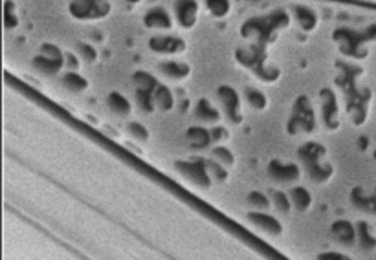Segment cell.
I'll use <instances>...</instances> for the list:
<instances>
[{"label": "cell", "instance_id": "6da1fadb", "mask_svg": "<svg viewBox=\"0 0 376 260\" xmlns=\"http://www.w3.org/2000/svg\"><path fill=\"white\" fill-rule=\"evenodd\" d=\"M250 220L253 222L259 229H264V231L270 233V235H277V233H281V226L277 224L275 218H272V216L262 215V213H251Z\"/></svg>", "mask_w": 376, "mask_h": 260}, {"label": "cell", "instance_id": "7a4b0ae2", "mask_svg": "<svg viewBox=\"0 0 376 260\" xmlns=\"http://www.w3.org/2000/svg\"><path fill=\"white\" fill-rule=\"evenodd\" d=\"M178 165H180L184 174H188L194 183H198V185H207L209 183L207 181V172H205V169L202 165L196 163H178Z\"/></svg>", "mask_w": 376, "mask_h": 260}, {"label": "cell", "instance_id": "3957f363", "mask_svg": "<svg viewBox=\"0 0 376 260\" xmlns=\"http://www.w3.org/2000/svg\"><path fill=\"white\" fill-rule=\"evenodd\" d=\"M109 107L118 116H129V112H131V105L127 103L125 97L118 96V94H112L109 97Z\"/></svg>", "mask_w": 376, "mask_h": 260}, {"label": "cell", "instance_id": "277c9868", "mask_svg": "<svg viewBox=\"0 0 376 260\" xmlns=\"http://www.w3.org/2000/svg\"><path fill=\"white\" fill-rule=\"evenodd\" d=\"M188 136L194 147H205L211 139L209 132H207L205 129H202V127H193V129L188 132Z\"/></svg>", "mask_w": 376, "mask_h": 260}, {"label": "cell", "instance_id": "5b68a950", "mask_svg": "<svg viewBox=\"0 0 376 260\" xmlns=\"http://www.w3.org/2000/svg\"><path fill=\"white\" fill-rule=\"evenodd\" d=\"M292 204L296 205L297 209H307L308 205H310V194H308L303 187H297V189H294L292 191Z\"/></svg>", "mask_w": 376, "mask_h": 260}, {"label": "cell", "instance_id": "8992f818", "mask_svg": "<svg viewBox=\"0 0 376 260\" xmlns=\"http://www.w3.org/2000/svg\"><path fill=\"white\" fill-rule=\"evenodd\" d=\"M196 116H198L200 119H205V121H217V119H218V112L211 107L207 101L200 103L198 110H196Z\"/></svg>", "mask_w": 376, "mask_h": 260}, {"label": "cell", "instance_id": "52a82bcc", "mask_svg": "<svg viewBox=\"0 0 376 260\" xmlns=\"http://www.w3.org/2000/svg\"><path fill=\"white\" fill-rule=\"evenodd\" d=\"M213 158L217 159L218 165H226V167H229V165L233 163V156H231V152L224 147L215 148V150H213Z\"/></svg>", "mask_w": 376, "mask_h": 260}, {"label": "cell", "instance_id": "ba28073f", "mask_svg": "<svg viewBox=\"0 0 376 260\" xmlns=\"http://www.w3.org/2000/svg\"><path fill=\"white\" fill-rule=\"evenodd\" d=\"M129 132H131L132 136L136 137V139H140V141H145L149 137V132L145 127H142L140 123H131L129 125Z\"/></svg>", "mask_w": 376, "mask_h": 260}, {"label": "cell", "instance_id": "9c48e42d", "mask_svg": "<svg viewBox=\"0 0 376 260\" xmlns=\"http://www.w3.org/2000/svg\"><path fill=\"white\" fill-rule=\"evenodd\" d=\"M250 205L255 209H266L268 207V200L262 196L261 192H251L250 194Z\"/></svg>", "mask_w": 376, "mask_h": 260}, {"label": "cell", "instance_id": "30bf717a", "mask_svg": "<svg viewBox=\"0 0 376 260\" xmlns=\"http://www.w3.org/2000/svg\"><path fill=\"white\" fill-rule=\"evenodd\" d=\"M156 103H158V105H162V108H166V110H169V108H171L173 99H171V96L167 94L166 88H160V90H158V94H156Z\"/></svg>", "mask_w": 376, "mask_h": 260}, {"label": "cell", "instance_id": "8fae6325", "mask_svg": "<svg viewBox=\"0 0 376 260\" xmlns=\"http://www.w3.org/2000/svg\"><path fill=\"white\" fill-rule=\"evenodd\" d=\"M248 101L251 103V107H255V108H264V105H266V99H264L261 94H257L255 90L248 92Z\"/></svg>", "mask_w": 376, "mask_h": 260}, {"label": "cell", "instance_id": "7c38bea8", "mask_svg": "<svg viewBox=\"0 0 376 260\" xmlns=\"http://www.w3.org/2000/svg\"><path fill=\"white\" fill-rule=\"evenodd\" d=\"M275 204H277V207L281 205V209L283 211H288V207H290V204H288V200L285 198L283 192H275Z\"/></svg>", "mask_w": 376, "mask_h": 260}]
</instances>
